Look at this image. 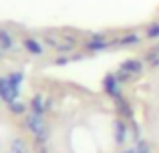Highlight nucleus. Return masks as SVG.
<instances>
[{
  "mask_svg": "<svg viewBox=\"0 0 159 153\" xmlns=\"http://www.w3.org/2000/svg\"><path fill=\"white\" fill-rule=\"evenodd\" d=\"M40 153H47V149H43V151H40Z\"/></svg>",
  "mask_w": 159,
  "mask_h": 153,
  "instance_id": "nucleus-22",
  "label": "nucleus"
},
{
  "mask_svg": "<svg viewBox=\"0 0 159 153\" xmlns=\"http://www.w3.org/2000/svg\"><path fill=\"white\" fill-rule=\"evenodd\" d=\"M85 47H87V51H91V52H99V51H105L109 47V40H107L105 34H93L87 40Z\"/></svg>",
  "mask_w": 159,
  "mask_h": 153,
  "instance_id": "nucleus-4",
  "label": "nucleus"
},
{
  "mask_svg": "<svg viewBox=\"0 0 159 153\" xmlns=\"http://www.w3.org/2000/svg\"><path fill=\"white\" fill-rule=\"evenodd\" d=\"M44 43H47L48 47H52V48H58V40H57V38H51V36H44Z\"/></svg>",
  "mask_w": 159,
  "mask_h": 153,
  "instance_id": "nucleus-18",
  "label": "nucleus"
},
{
  "mask_svg": "<svg viewBox=\"0 0 159 153\" xmlns=\"http://www.w3.org/2000/svg\"><path fill=\"white\" fill-rule=\"evenodd\" d=\"M115 103H117V109H119V113L123 115L125 119H131V117H133V111H131V105H129V103L125 101L123 97H117V99H115Z\"/></svg>",
  "mask_w": 159,
  "mask_h": 153,
  "instance_id": "nucleus-11",
  "label": "nucleus"
},
{
  "mask_svg": "<svg viewBox=\"0 0 159 153\" xmlns=\"http://www.w3.org/2000/svg\"><path fill=\"white\" fill-rule=\"evenodd\" d=\"M69 56H57V59H54V65H66L69 63Z\"/></svg>",
  "mask_w": 159,
  "mask_h": 153,
  "instance_id": "nucleus-19",
  "label": "nucleus"
},
{
  "mask_svg": "<svg viewBox=\"0 0 159 153\" xmlns=\"http://www.w3.org/2000/svg\"><path fill=\"white\" fill-rule=\"evenodd\" d=\"M12 47H14V36L8 30L0 28V48H2V51H10Z\"/></svg>",
  "mask_w": 159,
  "mask_h": 153,
  "instance_id": "nucleus-9",
  "label": "nucleus"
},
{
  "mask_svg": "<svg viewBox=\"0 0 159 153\" xmlns=\"http://www.w3.org/2000/svg\"><path fill=\"white\" fill-rule=\"evenodd\" d=\"M75 47H77V40L70 38V36H66L62 43H58V48H57V51H58V52H73Z\"/></svg>",
  "mask_w": 159,
  "mask_h": 153,
  "instance_id": "nucleus-12",
  "label": "nucleus"
},
{
  "mask_svg": "<svg viewBox=\"0 0 159 153\" xmlns=\"http://www.w3.org/2000/svg\"><path fill=\"white\" fill-rule=\"evenodd\" d=\"M0 103H2V99H0Z\"/></svg>",
  "mask_w": 159,
  "mask_h": 153,
  "instance_id": "nucleus-23",
  "label": "nucleus"
},
{
  "mask_svg": "<svg viewBox=\"0 0 159 153\" xmlns=\"http://www.w3.org/2000/svg\"><path fill=\"white\" fill-rule=\"evenodd\" d=\"M141 40V36L137 34V32H129V34L121 36V38L115 40V44H121V47H131V44H137Z\"/></svg>",
  "mask_w": 159,
  "mask_h": 153,
  "instance_id": "nucleus-10",
  "label": "nucleus"
},
{
  "mask_svg": "<svg viewBox=\"0 0 159 153\" xmlns=\"http://www.w3.org/2000/svg\"><path fill=\"white\" fill-rule=\"evenodd\" d=\"M24 123H26L28 131L34 135L36 143H40V145H43V143H47V139H48V127H47V123L43 121V117H40V115L30 113Z\"/></svg>",
  "mask_w": 159,
  "mask_h": 153,
  "instance_id": "nucleus-1",
  "label": "nucleus"
},
{
  "mask_svg": "<svg viewBox=\"0 0 159 153\" xmlns=\"http://www.w3.org/2000/svg\"><path fill=\"white\" fill-rule=\"evenodd\" d=\"M145 36H147V38H151V40L159 38V22L149 24V26H147V32H145Z\"/></svg>",
  "mask_w": 159,
  "mask_h": 153,
  "instance_id": "nucleus-16",
  "label": "nucleus"
},
{
  "mask_svg": "<svg viewBox=\"0 0 159 153\" xmlns=\"http://www.w3.org/2000/svg\"><path fill=\"white\" fill-rule=\"evenodd\" d=\"M30 111L34 115H40V117L44 115V111H47V101L43 99V95H34V97L30 99Z\"/></svg>",
  "mask_w": 159,
  "mask_h": 153,
  "instance_id": "nucleus-7",
  "label": "nucleus"
},
{
  "mask_svg": "<svg viewBox=\"0 0 159 153\" xmlns=\"http://www.w3.org/2000/svg\"><path fill=\"white\" fill-rule=\"evenodd\" d=\"M18 93H20V89L10 81V79L8 77H0V99H2L6 105L14 103L16 99H18Z\"/></svg>",
  "mask_w": 159,
  "mask_h": 153,
  "instance_id": "nucleus-2",
  "label": "nucleus"
},
{
  "mask_svg": "<svg viewBox=\"0 0 159 153\" xmlns=\"http://www.w3.org/2000/svg\"><path fill=\"white\" fill-rule=\"evenodd\" d=\"M22 47L26 48L30 55H43V52H44L43 43H39L36 38H24V40H22Z\"/></svg>",
  "mask_w": 159,
  "mask_h": 153,
  "instance_id": "nucleus-8",
  "label": "nucleus"
},
{
  "mask_svg": "<svg viewBox=\"0 0 159 153\" xmlns=\"http://www.w3.org/2000/svg\"><path fill=\"white\" fill-rule=\"evenodd\" d=\"M6 77L20 89V85H22V81H24V75H22V73H10V75H6Z\"/></svg>",
  "mask_w": 159,
  "mask_h": 153,
  "instance_id": "nucleus-17",
  "label": "nucleus"
},
{
  "mask_svg": "<svg viewBox=\"0 0 159 153\" xmlns=\"http://www.w3.org/2000/svg\"><path fill=\"white\" fill-rule=\"evenodd\" d=\"M8 109H10L12 115H24V113H26V105H24L22 101H18V99H16L14 103H10V105H8Z\"/></svg>",
  "mask_w": 159,
  "mask_h": 153,
  "instance_id": "nucleus-14",
  "label": "nucleus"
},
{
  "mask_svg": "<svg viewBox=\"0 0 159 153\" xmlns=\"http://www.w3.org/2000/svg\"><path fill=\"white\" fill-rule=\"evenodd\" d=\"M2 52H4V51H2V48H0V59H2Z\"/></svg>",
  "mask_w": 159,
  "mask_h": 153,
  "instance_id": "nucleus-21",
  "label": "nucleus"
},
{
  "mask_svg": "<svg viewBox=\"0 0 159 153\" xmlns=\"http://www.w3.org/2000/svg\"><path fill=\"white\" fill-rule=\"evenodd\" d=\"M145 61H147L151 67H159V47H153L151 51H147V55H145Z\"/></svg>",
  "mask_w": 159,
  "mask_h": 153,
  "instance_id": "nucleus-13",
  "label": "nucleus"
},
{
  "mask_svg": "<svg viewBox=\"0 0 159 153\" xmlns=\"http://www.w3.org/2000/svg\"><path fill=\"white\" fill-rule=\"evenodd\" d=\"M113 137H115V141L119 143V145H123L125 139H127V125H125V121H115L113 123Z\"/></svg>",
  "mask_w": 159,
  "mask_h": 153,
  "instance_id": "nucleus-6",
  "label": "nucleus"
},
{
  "mask_svg": "<svg viewBox=\"0 0 159 153\" xmlns=\"http://www.w3.org/2000/svg\"><path fill=\"white\" fill-rule=\"evenodd\" d=\"M10 153H28L26 143H24L22 139H14V141L10 143Z\"/></svg>",
  "mask_w": 159,
  "mask_h": 153,
  "instance_id": "nucleus-15",
  "label": "nucleus"
},
{
  "mask_svg": "<svg viewBox=\"0 0 159 153\" xmlns=\"http://www.w3.org/2000/svg\"><path fill=\"white\" fill-rule=\"evenodd\" d=\"M103 89H105V93L109 97H113V99L121 97V83L117 81L115 75H107L103 79Z\"/></svg>",
  "mask_w": 159,
  "mask_h": 153,
  "instance_id": "nucleus-3",
  "label": "nucleus"
},
{
  "mask_svg": "<svg viewBox=\"0 0 159 153\" xmlns=\"http://www.w3.org/2000/svg\"><path fill=\"white\" fill-rule=\"evenodd\" d=\"M119 69H123L125 73H129V75L137 77V75H141V71H143V63H141L139 59H127Z\"/></svg>",
  "mask_w": 159,
  "mask_h": 153,
  "instance_id": "nucleus-5",
  "label": "nucleus"
},
{
  "mask_svg": "<svg viewBox=\"0 0 159 153\" xmlns=\"http://www.w3.org/2000/svg\"><path fill=\"white\" fill-rule=\"evenodd\" d=\"M121 153H137V149H125V151H121Z\"/></svg>",
  "mask_w": 159,
  "mask_h": 153,
  "instance_id": "nucleus-20",
  "label": "nucleus"
}]
</instances>
